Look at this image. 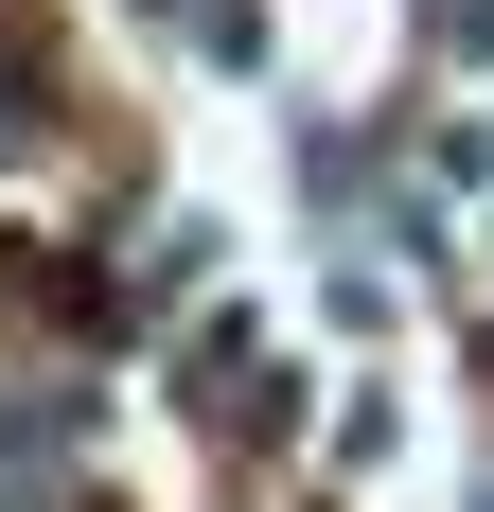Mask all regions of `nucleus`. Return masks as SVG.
<instances>
[{"label": "nucleus", "mask_w": 494, "mask_h": 512, "mask_svg": "<svg viewBox=\"0 0 494 512\" xmlns=\"http://www.w3.org/2000/svg\"><path fill=\"white\" fill-rule=\"evenodd\" d=\"M177 18H195V53H265V18H247V0H177Z\"/></svg>", "instance_id": "obj_1"}, {"label": "nucleus", "mask_w": 494, "mask_h": 512, "mask_svg": "<svg viewBox=\"0 0 494 512\" xmlns=\"http://www.w3.org/2000/svg\"><path fill=\"white\" fill-rule=\"evenodd\" d=\"M0 159H18V106H0Z\"/></svg>", "instance_id": "obj_2"}]
</instances>
